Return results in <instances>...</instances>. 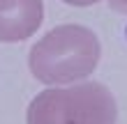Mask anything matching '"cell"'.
Masks as SVG:
<instances>
[{"instance_id":"1","label":"cell","mask_w":127,"mask_h":124,"mask_svg":"<svg viewBox=\"0 0 127 124\" xmlns=\"http://www.w3.org/2000/svg\"><path fill=\"white\" fill-rule=\"evenodd\" d=\"M102 46L97 35L86 25H58L30 48L28 67L42 85H72L97 69Z\"/></svg>"},{"instance_id":"2","label":"cell","mask_w":127,"mask_h":124,"mask_svg":"<svg viewBox=\"0 0 127 124\" xmlns=\"http://www.w3.org/2000/svg\"><path fill=\"white\" fill-rule=\"evenodd\" d=\"M118 104L102 83H81L65 87L63 124H116Z\"/></svg>"},{"instance_id":"3","label":"cell","mask_w":127,"mask_h":124,"mask_svg":"<svg viewBox=\"0 0 127 124\" xmlns=\"http://www.w3.org/2000/svg\"><path fill=\"white\" fill-rule=\"evenodd\" d=\"M42 0H0V41H23L42 28Z\"/></svg>"},{"instance_id":"4","label":"cell","mask_w":127,"mask_h":124,"mask_svg":"<svg viewBox=\"0 0 127 124\" xmlns=\"http://www.w3.org/2000/svg\"><path fill=\"white\" fill-rule=\"evenodd\" d=\"M63 97L65 87H49L35 94L28 104L26 124H63Z\"/></svg>"},{"instance_id":"5","label":"cell","mask_w":127,"mask_h":124,"mask_svg":"<svg viewBox=\"0 0 127 124\" xmlns=\"http://www.w3.org/2000/svg\"><path fill=\"white\" fill-rule=\"evenodd\" d=\"M109 7H111L113 12L125 14V16H127V0H109Z\"/></svg>"},{"instance_id":"6","label":"cell","mask_w":127,"mask_h":124,"mask_svg":"<svg viewBox=\"0 0 127 124\" xmlns=\"http://www.w3.org/2000/svg\"><path fill=\"white\" fill-rule=\"evenodd\" d=\"M63 2L72 5V7H90V5H95V2H99V0H63Z\"/></svg>"}]
</instances>
